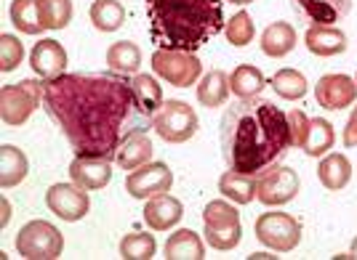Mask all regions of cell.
Segmentation results:
<instances>
[{
  "label": "cell",
  "instance_id": "obj_1",
  "mask_svg": "<svg viewBox=\"0 0 357 260\" xmlns=\"http://www.w3.org/2000/svg\"><path fill=\"white\" fill-rule=\"evenodd\" d=\"M43 109L75 154L112 162L120 144L152 122L136 104L131 80L115 72H64L45 80Z\"/></svg>",
  "mask_w": 357,
  "mask_h": 260
},
{
  "label": "cell",
  "instance_id": "obj_2",
  "mask_svg": "<svg viewBox=\"0 0 357 260\" xmlns=\"http://www.w3.org/2000/svg\"><path fill=\"white\" fill-rule=\"evenodd\" d=\"M222 157L229 170L259 175L291 149L288 115L267 99H238L222 115Z\"/></svg>",
  "mask_w": 357,
  "mask_h": 260
},
{
  "label": "cell",
  "instance_id": "obj_3",
  "mask_svg": "<svg viewBox=\"0 0 357 260\" xmlns=\"http://www.w3.org/2000/svg\"><path fill=\"white\" fill-rule=\"evenodd\" d=\"M144 8L152 43L168 51L195 54L224 27L222 0H144Z\"/></svg>",
  "mask_w": 357,
  "mask_h": 260
},
{
  "label": "cell",
  "instance_id": "obj_4",
  "mask_svg": "<svg viewBox=\"0 0 357 260\" xmlns=\"http://www.w3.org/2000/svg\"><path fill=\"white\" fill-rule=\"evenodd\" d=\"M203 226H206V242L208 247L227 252V250H235L240 245V213L224 200H213L206 204L203 210Z\"/></svg>",
  "mask_w": 357,
  "mask_h": 260
},
{
  "label": "cell",
  "instance_id": "obj_5",
  "mask_svg": "<svg viewBox=\"0 0 357 260\" xmlns=\"http://www.w3.org/2000/svg\"><path fill=\"white\" fill-rule=\"evenodd\" d=\"M197 128H200L197 112L187 101H178V99H165L163 106L152 115V130L168 144L190 141Z\"/></svg>",
  "mask_w": 357,
  "mask_h": 260
},
{
  "label": "cell",
  "instance_id": "obj_6",
  "mask_svg": "<svg viewBox=\"0 0 357 260\" xmlns=\"http://www.w3.org/2000/svg\"><path fill=\"white\" fill-rule=\"evenodd\" d=\"M61 250L64 236L48 220H30L16 234V252L27 260H56Z\"/></svg>",
  "mask_w": 357,
  "mask_h": 260
},
{
  "label": "cell",
  "instance_id": "obj_7",
  "mask_svg": "<svg viewBox=\"0 0 357 260\" xmlns=\"http://www.w3.org/2000/svg\"><path fill=\"white\" fill-rule=\"evenodd\" d=\"M45 80H22L16 86H3L0 90V117L6 125H24L30 115L43 104Z\"/></svg>",
  "mask_w": 357,
  "mask_h": 260
},
{
  "label": "cell",
  "instance_id": "obj_8",
  "mask_svg": "<svg viewBox=\"0 0 357 260\" xmlns=\"http://www.w3.org/2000/svg\"><path fill=\"white\" fill-rule=\"evenodd\" d=\"M298 188V173L288 165H272L264 173L256 175V200L267 207H280L296 200Z\"/></svg>",
  "mask_w": 357,
  "mask_h": 260
},
{
  "label": "cell",
  "instance_id": "obj_9",
  "mask_svg": "<svg viewBox=\"0 0 357 260\" xmlns=\"http://www.w3.org/2000/svg\"><path fill=\"white\" fill-rule=\"evenodd\" d=\"M152 70L155 74L165 80L168 86L176 88H187L195 86L200 80V58L195 54H187V51H168V48H158L152 54Z\"/></svg>",
  "mask_w": 357,
  "mask_h": 260
},
{
  "label": "cell",
  "instance_id": "obj_10",
  "mask_svg": "<svg viewBox=\"0 0 357 260\" xmlns=\"http://www.w3.org/2000/svg\"><path fill=\"white\" fill-rule=\"evenodd\" d=\"M256 239L275 252H291L301 242V223L288 213H264L256 220Z\"/></svg>",
  "mask_w": 357,
  "mask_h": 260
},
{
  "label": "cell",
  "instance_id": "obj_11",
  "mask_svg": "<svg viewBox=\"0 0 357 260\" xmlns=\"http://www.w3.org/2000/svg\"><path fill=\"white\" fill-rule=\"evenodd\" d=\"M174 186V173L165 162H147L142 168H136L126 178V191L134 200H152L158 194H165Z\"/></svg>",
  "mask_w": 357,
  "mask_h": 260
},
{
  "label": "cell",
  "instance_id": "obj_12",
  "mask_svg": "<svg viewBox=\"0 0 357 260\" xmlns=\"http://www.w3.org/2000/svg\"><path fill=\"white\" fill-rule=\"evenodd\" d=\"M45 204L54 216H59L67 223L83 220L91 210V200L86 194V188L77 184H54L45 191Z\"/></svg>",
  "mask_w": 357,
  "mask_h": 260
},
{
  "label": "cell",
  "instance_id": "obj_13",
  "mask_svg": "<svg viewBox=\"0 0 357 260\" xmlns=\"http://www.w3.org/2000/svg\"><path fill=\"white\" fill-rule=\"evenodd\" d=\"M314 101L323 109L342 112L357 101V80L349 74H323L314 86Z\"/></svg>",
  "mask_w": 357,
  "mask_h": 260
},
{
  "label": "cell",
  "instance_id": "obj_14",
  "mask_svg": "<svg viewBox=\"0 0 357 260\" xmlns=\"http://www.w3.org/2000/svg\"><path fill=\"white\" fill-rule=\"evenodd\" d=\"M294 11L301 22H307L310 27H333L336 22H342L349 14L352 0H291Z\"/></svg>",
  "mask_w": 357,
  "mask_h": 260
},
{
  "label": "cell",
  "instance_id": "obj_15",
  "mask_svg": "<svg viewBox=\"0 0 357 260\" xmlns=\"http://www.w3.org/2000/svg\"><path fill=\"white\" fill-rule=\"evenodd\" d=\"M30 67L43 80H54V77L64 74V70H67V51H64V45L51 40V38L38 40L30 54Z\"/></svg>",
  "mask_w": 357,
  "mask_h": 260
},
{
  "label": "cell",
  "instance_id": "obj_16",
  "mask_svg": "<svg viewBox=\"0 0 357 260\" xmlns=\"http://www.w3.org/2000/svg\"><path fill=\"white\" fill-rule=\"evenodd\" d=\"M112 159L105 157H80L75 154L73 165H70V178L73 184L83 186L86 191H96V188H105L112 178V168H109Z\"/></svg>",
  "mask_w": 357,
  "mask_h": 260
},
{
  "label": "cell",
  "instance_id": "obj_17",
  "mask_svg": "<svg viewBox=\"0 0 357 260\" xmlns=\"http://www.w3.org/2000/svg\"><path fill=\"white\" fill-rule=\"evenodd\" d=\"M181 216H184V207L168 191L152 197L144 204V223H147L152 231H168V229H174L178 220H181Z\"/></svg>",
  "mask_w": 357,
  "mask_h": 260
},
{
  "label": "cell",
  "instance_id": "obj_18",
  "mask_svg": "<svg viewBox=\"0 0 357 260\" xmlns=\"http://www.w3.org/2000/svg\"><path fill=\"white\" fill-rule=\"evenodd\" d=\"M152 152H155V146L149 141L147 130H136V133H131V136L120 144L118 154H115V162H118L123 170H136V168L147 165L149 159H152Z\"/></svg>",
  "mask_w": 357,
  "mask_h": 260
},
{
  "label": "cell",
  "instance_id": "obj_19",
  "mask_svg": "<svg viewBox=\"0 0 357 260\" xmlns=\"http://www.w3.org/2000/svg\"><path fill=\"white\" fill-rule=\"evenodd\" d=\"M304 43H307V51L314 54V56H336V54H344L347 51V35H344L339 27H310L307 35H304Z\"/></svg>",
  "mask_w": 357,
  "mask_h": 260
},
{
  "label": "cell",
  "instance_id": "obj_20",
  "mask_svg": "<svg viewBox=\"0 0 357 260\" xmlns=\"http://www.w3.org/2000/svg\"><path fill=\"white\" fill-rule=\"evenodd\" d=\"M296 48V29L288 22H272L264 32H261V51L264 56L283 58Z\"/></svg>",
  "mask_w": 357,
  "mask_h": 260
},
{
  "label": "cell",
  "instance_id": "obj_21",
  "mask_svg": "<svg viewBox=\"0 0 357 260\" xmlns=\"http://www.w3.org/2000/svg\"><path fill=\"white\" fill-rule=\"evenodd\" d=\"M206 245L192 229H178L165 242V260H203Z\"/></svg>",
  "mask_w": 357,
  "mask_h": 260
},
{
  "label": "cell",
  "instance_id": "obj_22",
  "mask_svg": "<svg viewBox=\"0 0 357 260\" xmlns=\"http://www.w3.org/2000/svg\"><path fill=\"white\" fill-rule=\"evenodd\" d=\"M0 168H3L0 170V184H3V188H14L27 178L30 162H27V154L22 149L6 144L0 149Z\"/></svg>",
  "mask_w": 357,
  "mask_h": 260
},
{
  "label": "cell",
  "instance_id": "obj_23",
  "mask_svg": "<svg viewBox=\"0 0 357 260\" xmlns=\"http://www.w3.org/2000/svg\"><path fill=\"white\" fill-rule=\"evenodd\" d=\"M317 178L328 191H342L352 178V162L347 154H326L317 168Z\"/></svg>",
  "mask_w": 357,
  "mask_h": 260
},
{
  "label": "cell",
  "instance_id": "obj_24",
  "mask_svg": "<svg viewBox=\"0 0 357 260\" xmlns=\"http://www.w3.org/2000/svg\"><path fill=\"white\" fill-rule=\"evenodd\" d=\"M219 191H222V197H227L229 202L251 204L253 200H256V175L227 170V173L219 178Z\"/></svg>",
  "mask_w": 357,
  "mask_h": 260
},
{
  "label": "cell",
  "instance_id": "obj_25",
  "mask_svg": "<svg viewBox=\"0 0 357 260\" xmlns=\"http://www.w3.org/2000/svg\"><path fill=\"white\" fill-rule=\"evenodd\" d=\"M229 99V77L222 70H208V74L200 77V86H197V101L203 106H224Z\"/></svg>",
  "mask_w": 357,
  "mask_h": 260
},
{
  "label": "cell",
  "instance_id": "obj_26",
  "mask_svg": "<svg viewBox=\"0 0 357 260\" xmlns=\"http://www.w3.org/2000/svg\"><path fill=\"white\" fill-rule=\"evenodd\" d=\"M107 64L115 74H123V77H134L139 64H142V51L139 45L131 43V40H120V43H112L109 51H107Z\"/></svg>",
  "mask_w": 357,
  "mask_h": 260
},
{
  "label": "cell",
  "instance_id": "obj_27",
  "mask_svg": "<svg viewBox=\"0 0 357 260\" xmlns=\"http://www.w3.org/2000/svg\"><path fill=\"white\" fill-rule=\"evenodd\" d=\"M131 90H134L139 109L147 117H152L163 106V88L158 86V80L152 74H134L131 77Z\"/></svg>",
  "mask_w": 357,
  "mask_h": 260
},
{
  "label": "cell",
  "instance_id": "obj_28",
  "mask_svg": "<svg viewBox=\"0 0 357 260\" xmlns=\"http://www.w3.org/2000/svg\"><path fill=\"white\" fill-rule=\"evenodd\" d=\"M333 141H336L333 125L323 117H314V120H310V133H307L301 149L307 157H326L328 149H333Z\"/></svg>",
  "mask_w": 357,
  "mask_h": 260
},
{
  "label": "cell",
  "instance_id": "obj_29",
  "mask_svg": "<svg viewBox=\"0 0 357 260\" xmlns=\"http://www.w3.org/2000/svg\"><path fill=\"white\" fill-rule=\"evenodd\" d=\"M11 22L24 35H40L45 29L40 16V0H14L11 3Z\"/></svg>",
  "mask_w": 357,
  "mask_h": 260
},
{
  "label": "cell",
  "instance_id": "obj_30",
  "mask_svg": "<svg viewBox=\"0 0 357 260\" xmlns=\"http://www.w3.org/2000/svg\"><path fill=\"white\" fill-rule=\"evenodd\" d=\"M261 88H264V74L253 64H240L238 70L229 74V90L238 99H253L261 93Z\"/></svg>",
  "mask_w": 357,
  "mask_h": 260
},
{
  "label": "cell",
  "instance_id": "obj_31",
  "mask_svg": "<svg viewBox=\"0 0 357 260\" xmlns=\"http://www.w3.org/2000/svg\"><path fill=\"white\" fill-rule=\"evenodd\" d=\"M89 16L91 24L99 32H115L126 22V8L120 6L118 0H93Z\"/></svg>",
  "mask_w": 357,
  "mask_h": 260
},
{
  "label": "cell",
  "instance_id": "obj_32",
  "mask_svg": "<svg viewBox=\"0 0 357 260\" xmlns=\"http://www.w3.org/2000/svg\"><path fill=\"white\" fill-rule=\"evenodd\" d=\"M272 90L280 99H285V101H296V99L307 96L310 83H307V77L298 72V70H280V72L272 77Z\"/></svg>",
  "mask_w": 357,
  "mask_h": 260
},
{
  "label": "cell",
  "instance_id": "obj_33",
  "mask_svg": "<svg viewBox=\"0 0 357 260\" xmlns=\"http://www.w3.org/2000/svg\"><path fill=\"white\" fill-rule=\"evenodd\" d=\"M155 252H158V245H155L152 234L131 231L120 242V258L123 260H149L155 258Z\"/></svg>",
  "mask_w": 357,
  "mask_h": 260
},
{
  "label": "cell",
  "instance_id": "obj_34",
  "mask_svg": "<svg viewBox=\"0 0 357 260\" xmlns=\"http://www.w3.org/2000/svg\"><path fill=\"white\" fill-rule=\"evenodd\" d=\"M45 29H64L73 22V0H40Z\"/></svg>",
  "mask_w": 357,
  "mask_h": 260
},
{
  "label": "cell",
  "instance_id": "obj_35",
  "mask_svg": "<svg viewBox=\"0 0 357 260\" xmlns=\"http://www.w3.org/2000/svg\"><path fill=\"white\" fill-rule=\"evenodd\" d=\"M224 32H227V40H229V45H235V48L248 45L253 40V35H256V27H253L251 14L238 11V14H235L229 22H227V24H224Z\"/></svg>",
  "mask_w": 357,
  "mask_h": 260
},
{
  "label": "cell",
  "instance_id": "obj_36",
  "mask_svg": "<svg viewBox=\"0 0 357 260\" xmlns=\"http://www.w3.org/2000/svg\"><path fill=\"white\" fill-rule=\"evenodd\" d=\"M22 58H24V45H22V40L16 35L6 32L0 38V70L3 72H14L16 67L22 64Z\"/></svg>",
  "mask_w": 357,
  "mask_h": 260
},
{
  "label": "cell",
  "instance_id": "obj_37",
  "mask_svg": "<svg viewBox=\"0 0 357 260\" xmlns=\"http://www.w3.org/2000/svg\"><path fill=\"white\" fill-rule=\"evenodd\" d=\"M288 128H291V146H301L307 133H310V117L301 109H291L288 112Z\"/></svg>",
  "mask_w": 357,
  "mask_h": 260
},
{
  "label": "cell",
  "instance_id": "obj_38",
  "mask_svg": "<svg viewBox=\"0 0 357 260\" xmlns=\"http://www.w3.org/2000/svg\"><path fill=\"white\" fill-rule=\"evenodd\" d=\"M344 146H347V149L357 146V106H355V112L349 115V120H347V128H344Z\"/></svg>",
  "mask_w": 357,
  "mask_h": 260
},
{
  "label": "cell",
  "instance_id": "obj_39",
  "mask_svg": "<svg viewBox=\"0 0 357 260\" xmlns=\"http://www.w3.org/2000/svg\"><path fill=\"white\" fill-rule=\"evenodd\" d=\"M8 218H11V204H8V200H3V226L8 223Z\"/></svg>",
  "mask_w": 357,
  "mask_h": 260
},
{
  "label": "cell",
  "instance_id": "obj_40",
  "mask_svg": "<svg viewBox=\"0 0 357 260\" xmlns=\"http://www.w3.org/2000/svg\"><path fill=\"white\" fill-rule=\"evenodd\" d=\"M349 258H357V239L352 242V247H349Z\"/></svg>",
  "mask_w": 357,
  "mask_h": 260
},
{
  "label": "cell",
  "instance_id": "obj_41",
  "mask_svg": "<svg viewBox=\"0 0 357 260\" xmlns=\"http://www.w3.org/2000/svg\"><path fill=\"white\" fill-rule=\"evenodd\" d=\"M229 3H235V6H245V3H253V0H229Z\"/></svg>",
  "mask_w": 357,
  "mask_h": 260
}]
</instances>
